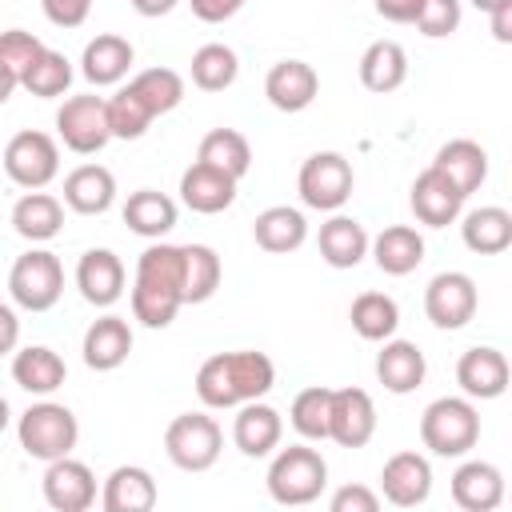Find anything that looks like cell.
I'll list each match as a JSON object with an SVG mask.
<instances>
[{
	"mask_svg": "<svg viewBox=\"0 0 512 512\" xmlns=\"http://www.w3.org/2000/svg\"><path fill=\"white\" fill-rule=\"evenodd\" d=\"M240 76V60L228 44H200L192 52V84L200 92H224Z\"/></svg>",
	"mask_w": 512,
	"mask_h": 512,
	"instance_id": "cell-39",
	"label": "cell"
},
{
	"mask_svg": "<svg viewBox=\"0 0 512 512\" xmlns=\"http://www.w3.org/2000/svg\"><path fill=\"white\" fill-rule=\"evenodd\" d=\"M352 164L348 156L340 152H312L304 164H300V176H296V188H300V200L316 212H336L348 204L352 196Z\"/></svg>",
	"mask_w": 512,
	"mask_h": 512,
	"instance_id": "cell-9",
	"label": "cell"
},
{
	"mask_svg": "<svg viewBox=\"0 0 512 512\" xmlns=\"http://www.w3.org/2000/svg\"><path fill=\"white\" fill-rule=\"evenodd\" d=\"M472 4H476L480 12H492V8H496V4H504V0H472Z\"/></svg>",
	"mask_w": 512,
	"mask_h": 512,
	"instance_id": "cell-55",
	"label": "cell"
},
{
	"mask_svg": "<svg viewBox=\"0 0 512 512\" xmlns=\"http://www.w3.org/2000/svg\"><path fill=\"white\" fill-rule=\"evenodd\" d=\"M132 60H136V48H132L124 36H116V32H100V36H92V40L84 44L80 72H84L88 84L108 88V84H120V80L128 76Z\"/></svg>",
	"mask_w": 512,
	"mask_h": 512,
	"instance_id": "cell-23",
	"label": "cell"
},
{
	"mask_svg": "<svg viewBox=\"0 0 512 512\" xmlns=\"http://www.w3.org/2000/svg\"><path fill=\"white\" fill-rule=\"evenodd\" d=\"M68 84H72V60H68L64 52H52V48H44V52L20 72V88H28V92L40 96V100L64 96Z\"/></svg>",
	"mask_w": 512,
	"mask_h": 512,
	"instance_id": "cell-40",
	"label": "cell"
},
{
	"mask_svg": "<svg viewBox=\"0 0 512 512\" xmlns=\"http://www.w3.org/2000/svg\"><path fill=\"white\" fill-rule=\"evenodd\" d=\"M328 396H332V388H324V384L296 392L288 420L304 440H328Z\"/></svg>",
	"mask_w": 512,
	"mask_h": 512,
	"instance_id": "cell-43",
	"label": "cell"
},
{
	"mask_svg": "<svg viewBox=\"0 0 512 512\" xmlns=\"http://www.w3.org/2000/svg\"><path fill=\"white\" fill-rule=\"evenodd\" d=\"M224 432L204 412H180L164 432V452L180 472H208L220 460Z\"/></svg>",
	"mask_w": 512,
	"mask_h": 512,
	"instance_id": "cell-7",
	"label": "cell"
},
{
	"mask_svg": "<svg viewBox=\"0 0 512 512\" xmlns=\"http://www.w3.org/2000/svg\"><path fill=\"white\" fill-rule=\"evenodd\" d=\"M40 52H44V40L32 36V32H24V28H8V32H0V64L12 68L16 76H20Z\"/></svg>",
	"mask_w": 512,
	"mask_h": 512,
	"instance_id": "cell-45",
	"label": "cell"
},
{
	"mask_svg": "<svg viewBox=\"0 0 512 512\" xmlns=\"http://www.w3.org/2000/svg\"><path fill=\"white\" fill-rule=\"evenodd\" d=\"M12 228H16V236H24L32 244H44V240L60 236V228H64V204L52 192H44V188L24 192L12 204Z\"/></svg>",
	"mask_w": 512,
	"mask_h": 512,
	"instance_id": "cell-28",
	"label": "cell"
},
{
	"mask_svg": "<svg viewBox=\"0 0 512 512\" xmlns=\"http://www.w3.org/2000/svg\"><path fill=\"white\" fill-rule=\"evenodd\" d=\"M420 4L424 0H376V12L392 24H412L420 16Z\"/></svg>",
	"mask_w": 512,
	"mask_h": 512,
	"instance_id": "cell-49",
	"label": "cell"
},
{
	"mask_svg": "<svg viewBox=\"0 0 512 512\" xmlns=\"http://www.w3.org/2000/svg\"><path fill=\"white\" fill-rule=\"evenodd\" d=\"M488 28H492V36L500 44H512V0H504V4H496L488 12Z\"/></svg>",
	"mask_w": 512,
	"mask_h": 512,
	"instance_id": "cell-51",
	"label": "cell"
},
{
	"mask_svg": "<svg viewBox=\"0 0 512 512\" xmlns=\"http://www.w3.org/2000/svg\"><path fill=\"white\" fill-rule=\"evenodd\" d=\"M80 352H84V364L92 372L120 368L128 360V352H132V328H128V320L124 316H112V312L100 316V320H92L88 332H84Z\"/></svg>",
	"mask_w": 512,
	"mask_h": 512,
	"instance_id": "cell-24",
	"label": "cell"
},
{
	"mask_svg": "<svg viewBox=\"0 0 512 512\" xmlns=\"http://www.w3.org/2000/svg\"><path fill=\"white\" fill-rule=\"evenodd\" d=\"M128 88L140 96V104L152 116H164L184 100V76L172 72V68H144V72H136L128 80Z\"/></svg>",
	"mask_w": 512,
	"mask_h": 512,
	"instance_id": "cell-41",
	"label": "cell"
},
{
	"mask_svg": "<svg viewBox=\"0 0 512 512\" xmlns=\"http://www.w3.org/2000/svg\"><path fill=\"white\" fill-rule=\"evenodd\" d=\"M276 384V364L264 352H216L196 372V396L204 408H240L248 400H264Z\"/></svg>",
	"mask_w": 512,
	"mask_h": 512,
	"instance_id": "cell-2",
	"label": "cell"
},
{
	"mask_svg": "<svg viewBox=\"0 0 512 512\" xmlns=\"http://www.w3.org/2000/svg\"><path fill=\"white\" fill-rule=\"evenodd\" d=\"M376 432V404L364 388H332L328 396V440L340 448H364Z\"/></svg>",
	"mask_w": 512,
	"mask_h": 512,
	"instance_id": "cell-12",
	"label": "cell"
},
{
	"mask_svg": "<svg viewBox=\"0 0 512 512\" xmlns=\"http://www.w3.org/2000/svg\"><path fill=\"white\" fill-rule=\"evenodd\" d=\"M328 508L332 512H376L380 508V496L372 488H364V484H344V488L332 492Z\"/></svg>",
	"mask_w": 512,
	"mask_h": 512,
	"instance_id": "cell-46",
	"label": "cell"
},
{
	"mask_svg": "<svg viewBox=\"0 0 512 512\" xmlns=\"http://www.w3.org/2000/svg\"><path fill=\"white\" fill-rule=\"evenodd\" d=\"M420 440L432 456H468L480 440V412L468 396H440L420 416Z\"/></svg>",
	"mask_w": 512,
	"mask_h": 512,
	"instance_id": "cell-3",
	"label": "cell"
},
{
	"mask_svg": "<svg viewBox=\"0 0 512 512\" xmlns=\"http://www.w3.org/2000/svg\"><path fill=\"white\" fill-rule=\"evenodd\" d=\"M56 136L76 156L100 152L112 140L108 116H104V96H68L56 112Z\"/></svg>",
	"mask_w": 512,
	"mask_h": 512,
	"instance_id": "cell-10",
	"label": "cell"
},
{
	"mask_svg": "<svg viewBox=\"0 0 512 512\" xmlns=\"http://www.w3.org/2000/svg\"><path fill=\"white\" fill-rule=\"evenodd\" d=\"M384 348L376 352V380L388 388V392H396V396H408V392H416L420 384H424V376H428V360H424V352L412 344V340H380Z\"/></svg>",
	"mask_w": 512,
	"mask_h": 512,
	"instance_id": "cell-22",
	"label": "cell"
},
{
	"mask_svg": "<svg viewBox=\"0 0 512 512\" xmlns=\"http://www.w3.org/2000/svg\"><path fill=\"white\" fill-rule=\"evenodd\" d=\"M76 288L92 308H112L124 296V264L112 248H88L76 264Z\"/></svg>",
	"mask_w": 512,
	"mask_h": 512,
	"instance_id": "cell-18",
	"label": "cell"
},
{
	"mask_svg": "<svg viewBox=\"0 0 512 512\" xmlns=\"http://www.w3.org/2000/svg\"><path fill=\"white\" fill-rule=\"evenodd\" d=\"M432 168H440L464 196H472L484 180H488V152L476 144V140H448L440 152H436V160H432Z\"/></svg>",
	"mask_w": 512,
	"mask_h": 512,
	"instance_id": "cell-34",
	"label": "cell"
},
{
	"mask_svg": "<svg viewBox=\"0 0 512 512\" xmlns=\"http://www.w3.org/2000/svg\"><path fill=\"white\" fill-rule=\"evenodd\" d=\"M16 88H20V76H16L12 68H4V64H0V104H8Z\"/></svg>",
	"mask_w": 512,
	"mask_h": 512,
	"instance_id": "cell-53",
	"label": "cell"
},
{
	"mask_svg": "<svg viewBox=\"0 0 512 512\" xmlns=\"http://www.w3.org/2000/svg\"><path fill=\"white\" fill-rule=\"evenodd\" d=\"M480 292L468 272H440L424 288V312L440 332H456L476 316Z\"/></svg>",
	"mask_w": 512,
	"mask_h": 512,
	"instance_id": "cell-11",
	"label": "cell"
},
{
	"mask_svg": "<svg viewBox=\"0 0 512 512\" xmlns=\"http://www.w3.org/2000/svg\"><path fill=\"white\" fill-rule=\"evenodd\" d=\"M324 484H328V464L308 444H288L268 464V496L284 508H300V504L320 500Z\"/></svg>",
	"mask_w": 512,
	"mask_h": 512,
	"instance_id": "cell-4",
	"label": "cell"
},
{
	"mask_svg": "<svg viewBox=\"0 0 512 512\" xmlns=\"http://www.w3.org/2000/svg\"><path fill=\"white\" fill-rule=\"evenodd\" d=\"M280 436H284V420H280V412L272 404H264V400L240 404V412L232 420V440H236V448L244 456H252V460L272 456L280 448Z\"/></svg>",
	"mask_w": 512,
	"mask_h": 512,
	"instance_id": "cell-20",
	"label": "cell"
},
{
	"mask_svg": "<svg viewBox=\"0 0 512 512\" xmlns=\"http://www.w3.org/2000/svg\"><path fill=\"white\" fill-rule=\"evenodd\" d=\"M456 384L468 400H496L508 392V360L500 348L476 344L456 360Z\"/></svg>",
	"mask_w": 512,
	"mask_h": 512,
	"instance_id": "cell-16",
	"label": "cell"
},
{
	"mask_svg": "<svg viewBox=\"0 0 512 512\" xmlns=\"http://www.w3.org/2000/svg\"><path fill=\"white\" fill-rule=\"evenodd\" d=\"M104 116H108V132H112V140H140L144 132H148V124L156 120L144 104H140V96L124 84V88H116L108 100H104Z\"/></svg>",
	"mask_w": 512,
	"mask_h": 512,
	"instance_id": "cell-42",
	"label": "cell"
},
{
	"mask_svg": "<svg viewBox=\"0 0 512 512\" xmlns=\"http://www.w3.org/2000/svg\"><path fill=\"white\" fill-rule=\"evenodd\" d=\"M8 292H12V304L24 312L56 308V300L64 296V268H60L56 252L32 248V252L16 256V264L8 272Z\"/></svg>",
	"mask_w": 512,
	"mask_h": 512,
	"instance_id": "cell-6",
	"label": "cell"
},
{
	"mask_svg": "<svg viewBox=\"0 0 512 512\" xmlns=\"http://www.w3.org/2000/svg\"><path fill=\"white\" fill-rule=\"evenodd\" d=\"M180 308H184V248L148 244L136 260L132 316L144 328H168Z\"/></svg>",
	"mask_w": 512,
	"mask_h": 512,
	"instance_id": "cell-1",
	"label": "cell"
},
{
	"mask_svg": "<svg viewBox=\"0 0 512 512\" xmlns=\"http://www.w3.org/2000/svg\"><path fill=\"white\" fill-rule=\"evenodd\" d=\"M20 344V320H16V308L12 304H0V356L16 352Z\"/></svg>",
	"mask_w": 512,
	"mask_h": 512,
	"instance_id": "cell-50",
	"label": "cell"
},
{
	"mask_svg": "<svg viewBox=\"0 0 512 512\" xmlns=\"http://www.w3.org/2000/svg\"><path fill=\"white\" fill-rule=\"evenodd\" d=\"M460 236H464V248L476 252V256H500L512 248V212L500 208V204H484V208H472L460 224Z\"/></svg>",
	"mask_w": 512,
	"mask_h": 512,
	"instance_id": "cell-29",
	"label": "cell"
},
{
	"mask_svg": "<svg viewBox=\"0 0 512 512\" xmlns=\"http://www.w3.org/2000/svg\"><path fill=\"white\" fill-rule=\"evenodd\" d=\"M368 248L384 276H408L424 264V236L412 224H388L376 240H368Z\"/></svg>",
	"mask_w": 512,
	"mask_h": 512,
	"instance_id": "cell-27",
	"label": "cell"
},
{
	"mask_svg": "<svg viewBox=\"0 0 512 512\" xmlns=\"http://www.w3.org/2000/svg\"><path fill=\"white\" fill-rule=\"evenodd\" d=\"M408 80V52L396 40H372L360 56V84L368 92H396Z\"/></svg>",
	"mask_w": 512,
	"mask_h": 512,
	"instance_id": "cell-33",
	"label": "cell"
},
{
	"mask_svg": "<svg viewBox=\"0 0 512 512\" xmlns=\"http://www.w3.org/2000/svg\"><path fill=\"white\" fill-rule=\"evenodd\" d=\"M252 240L272 256H288L308 240V220L300 208H288V204L264 208L252 224Z\"/></svg>",
	"mask_w": 512,
	"mask_h": 512,
	"instance_id": "cell-30",
	"label": "cell"
},
{
	"mask_svg": "<svg viewBox=\"0 0 512 512\" xmlns=\"http://www.w3.org/2000/svg\"><path fill=\"white\" fill-rule=\"evenodd\" d=\"M192 4V16L196 20H204V24H224V20H232L248 0H188Z\"/></svg>",
	"mask_w": 512,
	"mask_h": 512,
	"instance_id": "cell-48",
	"label": "cell"
},
{
	"mask_svg": "<svg viewBox=\"0 0 512 512\" xmlns=\"http://www.w3.org/2000/svg\"><path fill=\"white\" fill-rule=\"evenodd\" d=\"M184 248V304H204L216 296L224 264L216 256V248L208 244H180Z\"/></svg>",
	"mask_w": 512,
	"mask_h": 512,
	"instance_id": "cell-38",
	"label": "cell"
},
{
	"mask_svg": "<svg viewBox=\"0 0 512 512\" xmlns=\"http://www.w3.org/2000/svg\"><path fill=\"white\" fill-rule=\"evenodd\" d=\"M176 4H180V0H132V8H136L140 16H148V20H156V16H168Z\"/></svg>",
	"mask_w": 512,
	"mask_h": 512,
	"instance_id": "cell-52",
	"label": "cell"
},
{
	"mask_svg": "<svg viewBox=\"0 0 512 512\" xmlns=\"http://www.w3.org/2000/svg\"><path fill=\"white\" fill-rule=\"evenodd\" d=\"M236 184H240L236 176H228V172H220L204 160H192L180 176V200H184V208H192L200 216H216V212L232 208Z\"/></svg>",
	"mask_w": 512,
	"mask_h": 512,
	"instance_id": "cell-17",
	"label": "cell"
},
{
	"mask_svg": "<svg viewBox=\"0 0 512 512\" xmlns=\"http://www.w3.org/2000/svg\"><path fill=\"white\" fill-rule=\"evenodd\" d=\"M64 376H68V368H64L60 352H52L44 344H28L12 356V380L32 396H52L64 384Z\"/></svg>",
	"mask_w": 512,
	"mask_h": 512,
	"instance_id": "cell-31",
	"label": "cell"
},
{
	"mask_svg": "<svg viewBox=\"0 0 512 512\" xmlns=\"http://www.w3.org/2000/svg\"><path fill=\"white\" fill-rule=\"evenodd\" d=\"M380 492L396 508H416L432 492V464L420 452H396L380 468Z\"/></svg>",
	"mask_w": 512,
	"mask_h": 512,
	"instance_id": "cell-15",
	"label": "cell"
},
{
	"mask_svg": "<svg viewBox=\"0 0 512 512\" xmlns=\"http://www.w3.org/2000/svg\"><path fill=\"white\" fill-rule=\"evenodd\" d=\"M196 160H204V164H212V168H220V172H228V176L240 180L252 168V148H248V136L244 132H236V128H212L200 140Z\"/></svg>",
	"mask_w": 512,
	"mask_h": 512,
	"instance_id": "cell-37",
	"label": "cell"
},
{
	"mask_svg": "<svg viewBox=\"0 0 512 512\" xmlns=\"http://www.w3.org/2000/svg\"><path fill=\"white\" fill-rule=\"evenodd\" d=\"M464 200H468V196H464L440 168H432V164L412 180V196H408L416 220L428 224V228H448V224L464 212Z\"/></svg>",
	"mask_w": 512,
	"mask_h": 512,
	"instance_id": "cell-14",
	"label": "cell"
},
{
	"mask_svg": "<svg viewBox=\"0 0 512 512\" xmlns=\"http://www.w3.org/2000/svg\"><path fill=\"white\" fill-rule=\"evenodd\" d=\"M316 248L324 256V264H332V268H356L368 256V232L352 216H332L320 224Z\"/></svg>",
	"mask_w": 512,
	"mask_h": 512,
	"instance_id": "cell-32",
	"label": "cell"
},
{
	"mask_svg": "<svg viewBox=\"0 0 512 512\" xmlns=\"http://www.w3.org/2000/svg\"><path fill=\"white\" fill-rule=\"evenodd\" d=\"M124 224L136 232V236H148V240H160L176 228V200L156 192V188H140L124 200Z\"/></svg>",
	"mask_w": 512,
	"mask_h": 512,
	"instance_id": "cell-35",
	"label": "cell"
},
{
	"mask_svg": "<svg viewBox=\"0 0 512 512\" xmlns=\"http://www.w3.org/2000/svg\"><path fill=\"white\" fill-rule=\"evenodd\" d=\"M156 480L148 468L140 464H120L108 472L104 492H100V508L104 512H152L156 508Z\"/></svg>",
	"mask_w": 512,
	"mask_h": 512,
	"instance_id": "cell-25",
	"label": "cell"
},
{
	"mask_svg": "<svg viewBox=\"0 0 512 512\" xmlns=\"http://www.w3.org/2000/svg\"><path fill=\"white\" fill-rule=\"evenodd\" d=\"M460 16H464L460 0H424V4H420V16H416L412 24L420 28V36L444 40V36H452V32L460 28Z\"/></svg>",
	"mask_w": 512,
	"mask_h": 512,
	"instance_id": "cell-44",
	"label": "cell"
},
{
	"mask_svg": "<svg viewBox=\"0 0 512 512\" xmlns=\"http://www.w3.org/2000/svg\"><path fill=\"white\" fill-rule=\"evenodd\" d=\"M40 8L56 28H80L92 12V0H40Z\"/></svg>",
	"mask_w": 512,
	"mask_h": 512,
	"instance_id": "cell-47",
	"label": "cell"
},
{
	"mask_svg": "<svg viewBox=\"0 0 512 512\" xmlns=\"http://www.w3.org/2000/svg\"><path fill=\"white\" fill-rule=\"evenodd\" d=\"M452 500L464 512H492L504 500V472L488 460H464L452 472Z\"/></svg>",
	"mask_w": 512,
	"mask_h": 512,
	"instance_id": "cell-21",
	"label": "cell"
},
{
	"mask_svg": "<svg viewBox=\"0 0 512 512\" xmlns=\"http://www.w3.org/2000/svg\"><path fill=\"white\" fill-rule=\"evenodd\" d=\"M4 172L16 188L36 192L60 176V144L48 132L24 128L4 144Z\"/></svg>",
	"mask_w": 512,
	"mask_h": 512,
	"instance_id": "cell-8",
	"label": "cell"
},
{
	"mask_svg": "<svg viewBox=\"0 0 512 512\" xmlns=\"http://www.w3.org/2000/svg\"><path fill=\"white\" fill-rule=\"evenodd\" d=\"M16 436H20V448L32 456V460H60V456H72L76 440H80V424L72 416V408L56 404V400H40L32 404L20 424H16Z\"/></svg>",
	"mask_w": 512,
	"mask_h": 512,
	"instance_id": "cell-5",
	"label": "cell"
},
{
	"mask_svg": "<svg viewBox=\"0 0 512 512\" xmlns=\"http://www.w3.org/2000/svg\"><path fill=\"white\" fill-rule=\"evenodd\" d=\"M116 200V176L104 164H80L64 176V204L80 216H100Z\"/></svg>",
	"mask_w": 512,
	"mask_h": 512,
	"instance_id": "cell-26",
	"label": "cell"
},
{
	"mask_svg": "<svg viewBox=\"0 0 512 512\" xmlns=\"http://www.w3.org/2000/svg\"><path fill=\"white\" fill-rule=\"evenodd\" d=\"M348 320H352V328H356L360 340L380 344V340H388L400 328V308H396V300L388 292H360L352 300Z\"/></svg>",
	"mask_w": 512,
	"mask_h": 512,
	"instance_id": "cell-36",
	"label": "cell"
},
{
	"mask_svg": "<svg viewBox=\"0 0 512 512\" xmlns=\"http://www.w3.org/2000/svg\"><path fill=\"white\" fill-rule=\"evenodd\" d=\"M8 420H12V408H8V400H4V396H0V432H4V428H8Z\"/></svg>",
	"mask_w": 512,
	"mask_h": 512,
	"instance_id": "cell-54",
	"label": "cell"
},
{
	"mask_svg": "<svg viewBox=\"0 0 512 512\" xmlns=\"http://www.w3.org/2000/svg\"><path fill=\"white\" fill-rule=\"evenodd\" d=\"M44 500L56 512H88L96 504V476L84 460L60 456L44 468Z\"/></svg>",
	"mask_w": 512,
	"mask_h": 512,
	"instance_id": "cell-13",
	"label": "cell"
},
{
	"mask_svg": "<svg viewBox=\"0 0 512 512\" xmlns=\"http://www.w3.org/2000/svg\"><path fill=\"white\" fill-rule=\"evenodd\" d=\"M320 92V76L304 60H280L264 76V96L280 112H304Z\"/></svg>",
	"mask_w": 512,
	"mask_h": 512,
	"instance_id": "cell-19",
	"label": "cell"
}]
</instances>
